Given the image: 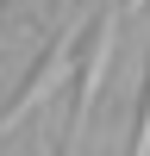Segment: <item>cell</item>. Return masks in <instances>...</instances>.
I'll list each match as a JSON object with an SVG mask.
<instances>
[{
  "label": "cell",
  "mask_w": 150,
  "mask_h": 156,
  "mask_svg": "<svg viewBox=\"0 0 150 156\" xmlns=\"http://www.w3.org/2000/svg\"><path fill=\"white\" fill-rule=\"evenodd\" d=\"M88 25H94V12H75V19L50 37V50L38 56V69L25 75V87L6 100V112H0V144H6L25 119H38V112L56 100V87H62V81H75V50H81V31H88Z\"/></svg>",
  "instance_id": "6da1fadb"
},
{
  "label": "cell",
  "mask_w": 150,
  "mask_h": 156,
  "mask_svg": "<svg viewBox=\"0 0 150 156\" xmlns=\"http://www.w3.org/2000/svg\"><path fill=\"white\" fill-rule=\"evenodd\" d=\"M119 25H125V6H119V0L94 12V37H88V62H81V75H75V112H69V131H62V137H69L62 150H81V137H88V119H94L100 87H106L112 56H119Z\"/></svg>",
  "instance_id": "7a4b0ae2"
},
{
  "label": "cell",
  "mask_w": 150,
  "mask_h": 156,
  "mask_svg": "<svg viewBox=\"0 0 150 156\" xmlns=\"http://www.w3.org/2000/svg\"><path fill=\"white\" fill-rule=\"evenodd\" d=\"M131 156H150V81H144V106H138V131H131Z\"/></svg>",
  "instance_id": "3957f363"
},
{
  "label": "cell",
  "mask_w": 150,
  "mask_h": 156,
  "mask_svg": "<svg viewBox=\"0 0 150 156\" xmlns=\"http://www.w3.org/2000/svg\"><path fill=\"white\" fill-rule=\"evenodd\" d=\"M62 6H69V0H62Z\"/></svg>",
  "instance_id": "277c9868"
}]
</instances>
